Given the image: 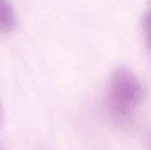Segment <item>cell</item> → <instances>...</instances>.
<instances>
[{"instance_id": "3", "label": "cell", "mask_w": 151, "mask_h": 150, "mask_svg": "<svg viewBox=\"0 0 151 150\" xmlns=\"http://www.w3.org/2000/svg\"><path fill=\"white\" fill-rule=\"evenodd\" d=\"M142 29L146 43L151 50V6L148 8L142 18Z\"/></svg>"}, {"instance_id": "6", "label": "cell", "mask_w": 151, "mask_h": 150, "mask_svg": "<svg viewBox=\"0 0 151 150\" xmlns=\"http://www.w3.org/2000/svg\"><path fill=\"white\" fill-rule=\"evenodd\" d=\"M150 145H151V141H150Z\"/></svg>"}, {"instance_id": "4", "label": "cell", "mask_w": 151, "mask_h": 150, "mask_svg": "<svg viewBox=\"0 0 151 150\" xmlns=\"http://www.w3.org/2000/svg\"><path fill=\"white\" fill-rule=\"evenodd\" d=\"M3 124H4V112H3L2 105H1V103H0V129H1L2 126H3Z\"/></svg>"}, {"instance_id": "1", "label": "cell", "mask_w": 151, "mask_h": 150, "mask_svg": "<svg viewBox=\"0 0 151 150\" xmlns=\"http://www.w3.org/2000/svg\"><path fill=\"white\" fill-rule=\"evenodd\" d=\"M146 91L136 75L119 66L111 75L107 92V107L113 120L121 126H129L134 111L145 99Z\"/></svg>"}, {"instance_id": "2", "label": "cell", "mask_w": 151, "mask_h": 150, "mask_svg": "<svg viewBox=\"0 0 151 150\" xmlns=\"http://www.w3.org/2000/svg\"><path fill=\"white\" fill-rule=\"evenodd\" d=\"M17 17L9 0H0V33L7 34L15 29Z\"/></svg>"}, {"instance_id": "5", "label": "cell", "mask_w": 151, "mask_h": 150, "mask_svg": "<svg viewBox=\"0 0 151 150\" xmlns=\"http://www.w3.org/2000/svg\"><path fill=\"white\" fill-rule=\"evenodd\" d=\"M0 150H4L3 148H2V146H1V145H0Z\"/></svg>"}]
</instances>
